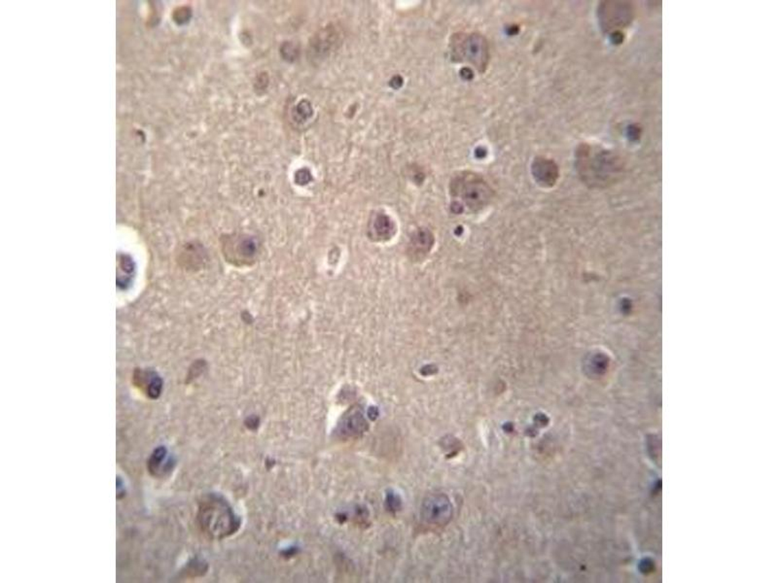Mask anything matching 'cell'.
Masks as SVG:
<instances>
[{
  "mask_svg": "<svg viewBox=\"0 0 778 583\" xmlns=\"http://www.w3.org/2000/svg\"><path fill=\"white\" fill-rule=\"evenodd\" d=\"M198 525L205 535L222 540L238 532L240 519L225 499L217 494L205 496L198 503Z\"/></svg>",
  "mask_w": 778,
  "mask_h": 583,
  "instance_id": "cell-1",
  "label": "cell"
},
{
  "mask_svg": "<svg viewBox=\"0 0 778 583\" xmlns=\"http://www.w3.org/2000/svg\"><path fill=\"white\" fill-rule=\"evenodd\" d=\"M450 53L455 62L470 63L480 72H485L490 62L488 41L482 34H455L450 41Z\"/></svg>",
  "mask_w": 778,
  "mask_h": 583,
  "instance_id": "cell-2",
  "label": "cell"
},
{
  "mask_svg": "<svg viewBox=\"0 0 778 583\" xmlns=\"http://www.w3.org/2000/svg\"><path fill=\"white\" fill-rule=\"evenodd\" d=\"M450 193L471 210L485 207L492 198V190L474 173L455 176L450 184Z\"/></svg>",
  "mask_w": 778,
  "mask_h": 583,
  "instance_id": "cell-3",
  "label": "cell"
},
{
  "mask_svg": "<svg viewBox=\"0 0 778 583\" xmlns=\"http://www.w3.org/2000/svg\"><path fill=\"white\" fill-rule=\"evenodd\" d=\"M617 165L615 157L604 150L595 149L588 145H582L577 150L576 168L585 180L604 175V172H610Z\"/></svg>",
  "mask_w": 778,
  "mask_h": 583,
  "instance_id": "cell-4",
  "label": "cell"
},
{
  "mask_svg": "<svg viewBox=\"0 0 778 583\" xmlns=\"http://www.w3.org/2000/svg\"><path fill=\"white\" fill-rule=\"evenodd\" d=\"M453 516V507L447 496L433 494L422 505V518L434 525H446Z\"/></svg>",
  "mask_w": 778,
  "mask_h": 583,
  "instance_id": "cell-5",
  "label": "cell"
},
{
  "mask_svg": "<svg viewBox=\"0 0 778 583\" xmlns=\"http://www.w3.org/2000/svg\"><path fill=\"white\" fill-rule=\"evenodd\" d=\"M225 254L235 264H249L257 254V245L250 238L235 236L229 238L225 244Z\"/></svg>",
  "mask_w": 778,
  "mask_h": 583,
  "instance_id": "cell-6",
  "label": "cell"
},
{
  "mask_svg": "<svg viewBox=\"0 0 778 583\" xmlns=\"http://www.w3.org/2000/svg\"><path fill=\"white\" fill-rule=\"evenodd\" d=\"M339 39L340 35L338 30L331 25L320 30L319 34L312 37V41L310 43L308 51L312 55V60H321L328 56L339 43Z\"/></svg>",
  "mask_w": 778,
  "mask_h": 583,
  "instance_id": "cell-7",
  "label": "cell"
},
{
  "mask_svg": "<svg viewBox=\"0 0 778 583\" xmlns=\"http://www.w3.org/2000/svg\"><path fill=\"white\" fill-rule=\"evenodd\" d=\"M174 458L170 455L167 447L163 446L154 449L147 461V469L155 477H162L170 474L174 470Z\"/></svg>",
  "mask_w": 778,
  "mask_h": 583,
  "instance_id": "cell-8",
  "label": "cell"
},
{
  "mask_svg": "<svg viewBox=\"0 0 778 583\" xmlns=\"http://www.w3.org/2000/svg\"><path fill=\"white\" fill-rule=\"evenodd\" d=\"M532 174L539 184L551 186L558 176V166L548 159L536 158L532 163Z\"/></svg>",
  "mask_w": 778,
  "mask_h": 583,
  "instance_id": "cell-9",
  "label": "cell"
},
{
  "mask_svg": "<svg viewBox=\"0 0 778 583\" xmlns=\"http://www.w3.org/2000/svg\"><path fill=\"white\" fill-rule=\"evenodd\" d=\"M366 430L367 423L363 414L356 409L347 411L340 423V432L345 437H359Z\"/></svg>",
  "mask_w": 778,
  "mask_h": 583,
  "instance_id": "cell-10",
  "label": "cell"
},
{
  "mask_svg": "<svg viewBox=\"0 0 778 583\" xmlns=\"http://www.w3.org/2000/svg\"><path fill=\"white\" fill-rule=\"evenodd\" d=\"M135 378L139 379L140 386L146 388V394L150 399H158L159 396L162 392L163 382L160 376H158L155 372H139V376H135Z\"/></svg>",
  "mask_w": 778,
  "mask_h": 583,
  "instance_id": "cell-11",
  "label": "cell"
},
{
  "mask_svg": "<svg viewBox=\"0 0 778 583\" xmlns=\"http://www.w3.org/2000/svg\"><path fill=\"white\" fill-rule=\"evenodd\" d=\"M392 229H393V227H392L391 221H390L389 217L385 216V215H378L376 218L374 231L378 238L384 240V238H389L391 235Z\"/></svg>",
  "mask_w": 778,
  "mask_h": 583,
  "instance_id": "cell-12",
  "label": "cell"
},
{
  "mask_svg": "<svg viewBox=\"0 0 778 583\" xmlns=\"http://www.w3.org/2000/svg\"><path fill=\"white\" fill-rule=\"evenodd\" d=\"M432 235L428 231H420L413 238L412 245L415 252L426 253L432 246Z\"/></svg>",
  "mask_w": 778,
  "mask_h": 583,
  "instance_id": "cell-13",
  "label": "cell"
},
{
  "mask_svg": "<svg viewBox=\"0 0 778 583\" xmlns=\"http://www.w3.org/2000/svg\"><path fill=\"white\" fill-rule=\"evenodd\" d=\"M314 114V110L312 108V105L308 100H303L299 103L298 106L294 110V117H295L296 122H306Z\"/></svg>",
  "mask_w": 778,
  "mask_h": 583,
  "instance_id": "cell-14",
  "label": "cell"
},
{
  "mask_svg": "<svg viewBox=\"0 0 778 583\" xmlns=\"http://www.w3.org/2000/svg\"><path fill=\"white\" fill-rule=\"evenodd\" d=\"M282 55L284 56V60H289V62L295 60L297 56V49L295 46H294L291 42L290 43H289V42L288 43H284V46H282Z\"/></svg>",
  "mask_w": 778,
  "mask_h": 583,
  "instance_id": "cell-15",
  "label": "cell"
},
{
  "mask_svg": "<svg viewBox=\"0 0 778 583\" xmlns=\"http://www.w3.org/2000/svg\"><path fill=\"white\" fill-rule=\"evenodd\" d=\"M116 484H117V487H116L117 498L122 499L123 497H125V495H126L125 486H124V482H123L122 479H121V477H117Z\"/></svg>",
  "mask_w": 778,
  "mask_h": 583,
  "instance_id": "cell-16",
  "label": "cell"
},
{
  "mask_svg": "<svg viewBox=\"0 0 778 583\" xmlns=\"http://www.w3.org/2000/svg\"><path fill=\"white\" fill-rule=\"evenodd\" d=\"M387 503L390 505V509L396 510L400 505V501L394 495H389L387 498Z\"/></svg>",
  "mask_w": 778,
  "mask_h": 583,
  "instance_id": "cell-17",
  "label": "cell"
}]
</instances>
